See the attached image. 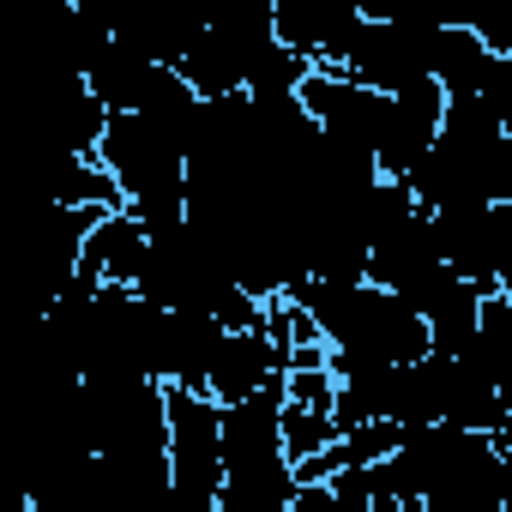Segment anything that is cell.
Here are the masks:
<instances>
[{"mask_svg":"<svg viewBox=\"0 0 512 512\" xmlns=\"http://www.w3.org/2000/svg\"><path fill=\"white\" fill-rule=\"evenodd\" d=\"M97 163L121 181L127 211L151 229V241L187 229V151L145 115H115Z\"/></svg>","mask_w":512,"mask_h":512,"instance_id":"cell-1","label":"cell"},{"mask_svg":"<svg viewBox=\"0 0 512 512\" xmlns=\"http://www.w3.org/2000/svg\"><path fill=\"white\" fill-rule=\"evenodd\" d=\"M434 31H440V19H374L368 13V31L344 73L380 97H398V91L434 79Z\"/></svg>","mask_w":512,"mask_h":512,"instance_id":"cell-2","label":"cell"},{"mask_svg":"<svg viewBox=\"0 0 512 512\" xmlns=\"http://www.w3.org/2000/svg\"><path fill=\"white\" fill-rule=\"evenodd\" d=\"M302 109L314 115V127H320L332 145L374 157V151H380V133H386V115H392V97L368 91L362 79H350V73H338V67H314L308 85H302ZM374 163H380V157H374Z\"/></svg>","mask_w":512,"mask_h":512,"instance_id":"cell-3","label":"cell"},{"mask_svg":"<svg viewBox=\"0 0 512 512\" xmlns=\"http://www.w3.org/2000/svg\"><path fill=\"white\" fill-rule=\"evenodd\" d=\"M278 7V43L296 49L308 67H350L362 31H368V13L356 0H272Z\"/></svg>","mask_w":512,"mask_h":512,"instance_id":"cell-4","label":"cell"},{"mask_svg":"<svg viewBox=\"0 0 512 512\" xmlns=\"http://www.w3.org/2000/svg\"><path fill=\"white\" fill-rule=\"evenodd\" d=\"M446 91H440V79H422V85H410V91H398L392 97V115H386V133H380V175L386 181H410L416 169H422V157L440 145V133H446Z\"/></svg>","mask_w":512,"mask_h":512,"instance_id":"cell-5","label":"cell"},{"mask_svg":"<svg viewBox=\"0 0 512 512\" xmlns=\"http://www.w3.org/2000/svg\"><path fill=\"white\" fill-rule=\"evenodd\" d=\"M169 458H175V482L223 488V404L217 398L169 386Z\"/></svg>","mask_w":512,"mask_h":512,"instance_id":"cell-6","label":"cell"},{"mask_svg":"<svg viewBox=\"0 0 512 512\" xmlns=\"http://www.w3.org/2000/svg\"><path fill=\"white\" fill-rule=\"evenodd\" d=\"M284 380H290V362L278 356V344L266 332H223V350L211 362V398L223 410L260 398V392H272Z\"/></svg>","mask_w":512,"mask_h":512,"instance_id":"cell-7","label":"cell"},{"mask_svg":"<svg viewBox=\"0 0 512 512\" xmlns=\"http://www.w3.org/2000/svg\"><path fill=\"white\" fill-rule=\"evenodd\" d=\"M217 350H223V326L211 314H163V332H157V380L211 398V362H217Z\"/></svg>","mask_w":512,"mask_h":512,"instance_id":"cell-8","label":"cell"},{"mask_svg":"<svg viewBox=\"0 0 512 512\" xmlns=\"http://www.w3.org/2000/svg\"><path fill=\"white\" fill-rule=\"evenodd\" d=\"M440 229V260L476 284L482 296H500V247H494V205H470L452 217H434Z\"/></svg>","mask_w":512,"mask_h":512,"instance_id":"cell-9","label":"cell"},{"mask_svg":"<svg viewBox=\"0 0 512 512\" xmlns=\"http://www.w3.org/2000/svg\"><path fill=\"white\" fill-rule=\"evenodd\" d=\"M145 260H151V229H145L133 211H109V217L97 223L91 247H85V266H79V278H91V284H121V290H139V272H145Z\"/></svg>","mask_w":512,"mask_h":512,"instance_id":"cell-10","label":"cell"},{"mask_svg":"<svg viewBox=\"0 0 512 512\" xmlns=\"http://www.w3.org/2000/svg\"><path fill=\"white\" fill-rule=\"evenodd\" d=\"M440 229L434 217H410L404 229H392L386 241H374V260H368V284L404 296L410 284H422L428 272H440Z\"/></svg>","mask_w":512,"mask_h":512,"instance_id":"cell-11","label":"cell"},{"mask_svg":"<svg viewBox=\"0 0 512 512\" xmlns=\"http://www.w3.org/2000/svg\"><path fill=\"white\" fill-rule=\"evenodd\" d=\"M157 73H163V67H157L151 55H139L133 43H121V37H115V49L85 73V85H91V97H97L109 115H145Z\"/></svg>","mask_w":512,"mask_h":512,"instance_id":"cell-12","label":"cell"},{"mask_svg":"<svg viewBox=\"0 0 512 512\" xmlns=\"http://www.w3.org/2000/svg\"><path fill=\"white\" fill-rule=\"evenodd\" d=\"M446 422L452 428H470V434H488V440H500L506 434V422H512V404H506V392L494 386V374L482 368V362H452V386H446Z\"/></svg>","mask_w":512,"mask_h":512,"instance_id":"cell-13","label":"cell"},{"mask_svg":"<svg viewBox=\"0 0 512 512\" xmlns=\"http://www.w3.org/2000/svg\"><path fill=\"white\" fill-rule=\"evenodd\" d=\"M109 109L91 97L85 79H61L55 103H49V133L61 145V157H103V139H109Z\"/></svg>","mask_w":512,"mask_h":512,"instance_id":"cell-14","label":"cell"},{"mask_svg":"<svg viewBox=\"0 0 512 512\" xmlns=\"http://www.w3.org/2000/svg\"><path fill=\"white\" fill-rule=\"evenodd\" d=\"M494 61H500V55H488V43H482L476 25H440V31H434V79H440V91H446L452 103H458V97H482Z\"/></svg>","mask_w":512,"mask_h":512,"instance_id":"cell-15","label":"cell"},{"mask_svg":"<svg viewBox=\"0 0 512 512\" xmlns=\"http://www.w3.org/2000/svg\"><path fill=\"white\" fill-rule=\"evenodd\" d=\"M446 386H452V362L446 356H422L410 368H392V422L398 428H434L446 422Z\"/></svg>","mask_w":512,"mask_h":512,"instance_id":"cell-16","label":"cell"},{"mask_svg":"<svg viewBox=\"0 0 512 512\" xmlns=\"http://www.w3.org/2000/svg\"><path fill=\"white\" fill-rule=\"evenodd\" d=\"M49 205H61V211H127V193L97 157H55Z\"/></svg>","mask_w":512,"mask_h":512,"instance_id":"cell-17","label":"cell"},{"mask_svg":"<svg viewBox=\"0 0 512 512\" xmlns=\"http://www.w3.org/2000/svg\"><path fill=\"white\" fill-rule=\"evenodd\" d=\"M296 494H302V482H296V464L290 458L223 476V512H290Z\"/></svg>","mask_w":512,"mask_h":512,"instance_id":"cell-18","label":"cell"},{"mask_svg":"<svg viewBox=\"0 0 512 512\" xmlns=\"http://www.w3.org/2000/svg\"><path fill=\"white\" fill-rule=\"evenodd\" d=\"M308 73H314V67H308L296 49L266 43L260 55H253V67H247V97H253V103H290V97H302Z\"/></svg>","mask_w":512,"mask_h":512,"instance_id":"cell-19","label":"cell"},{"mask_svg":"<svg viewBox=\"0 0 512 512\" xmlns=\"http://www.w3.org/2000/svg\"><path fill=\"white\" fill-rule=\"evenodd\" d=\"M332 446H338V422H332L326 410L284 404V452H290V464L320 458V452H332Z\"/></svg>","mask_w":512,"mask_h":512,"instance_id":"cell-20","label":"cell"},{"mask_svg":"<svg viewBox=\"0 0 512 512\" xmlns=\"http://www.w3.org/2000/svg\"><path fill=\"white\" fill-rule=\"evenodd\" d=\"M404 434H410V428H398V422H362L356 434H344V440H338V452H344V470H350V464H356V470H374V464L398 458Z\"/></svg>","mask_w":512,"mask_h":512,"instance_id":"cell-21","label":"cell"},{"mask_svg":"<svg viewBox=\"0 0 512 512\" xmlns=\"http://www.w3.org/2000/svg\"><path fill=\"white\" fill-rule=\"evenodd\" d=\"M284 392H290V404H302V410H326V416H332V404H338V380H332V368H296V374L284 380Z\"/></svg>","mask_w":512,"mask_h":512,"instance_id":"cell-22","label":"cell"},{"mask_svg":"<svg viewBox=\"0 0 512 512\" xmlns=\"http://www.w3.org/2000/svg\"><path fill=\"white\" fill-rule=\"evenodd\" d=\"M482 193H488V205H512V133H500L482 151Z\"/></svg>","mask_w":512,"mask_h":512,"instance_id":"cell-23","label":"cell"},{"mask_svg":"<svg viewBox=\"0 0 512 512\" xmlns=\"http://www.w3.org/2000/svg\"><path fill=\"white\" fill-rule=\"evenodd\" d=\"M482 97H488V109H494L500 133H512V55H506V61H494V73H488Z\"/></svg>","mask_w":512,"mask_h":512,"instance_id":"cell-24","label":"cell"},{"mask_svg":"<svg viewBox=\"0 0 512 512\" xmlns=\"http://www.w3.org/2000/svg\"><path fill=\"white\" fill-rule=\"evenodd\" d=\"M290 512H356V506H344L338 494H332V482H314V488H302L296 494V506Z\"/></svg>","mask_w":512,"mask_h":512,"instance_id":"cell-25","label":"cell"},{"mask_svg":"<svg viewBox=\"0 0 512 512\" xmlns=\"http://www.w3.org/2000/svg\"><path fill=\"white\" fill-rule=\"evenodd\" d=\"M500 446H506V452H512V422H506V434H500Z\"/></svg>","mask_w":512,"mask_h":512,"instance_id":"cell-26","label":"cell"}]
</instances>
